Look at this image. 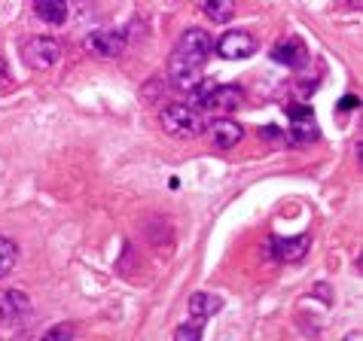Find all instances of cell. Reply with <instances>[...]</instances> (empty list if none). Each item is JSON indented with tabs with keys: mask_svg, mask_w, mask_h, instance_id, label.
<instances>
[{
	"mask_svg": "<svg viewBox=\"0 0 363 341\" xmlns=\"http://www.w3.org/2000/svg\"><path fill=\"white\" fill-rule=\"evenodd\" d=\"M214 55V40L201 28H189L180 34L174 52L168 58V79L177 88H196L201 67L208 64V58Z\"/></svg>",
	"mask_w": 363,
	"mask_h": 341,
	"instance_id": "obj_1",
	"label": "cell"
},
{
	"mask_svg": "<svg viewBox=\"0 0 363 341\" xmlns=\"http://www.w3.org/2000/svg\"><path fill=\"white\" fill-rule=\"evenodd\" d=\"M159 122H162L165 132L177 140H193L205 132V116L189 104H168L162 113H159Z\"/></svg>",
	"mask_w": 363,
	"mask_h": 341,
	"instance_id": "obj_2",
	"label": "cell"
},
{
	"mask_svg": "<svg viewBox=\"0 0 363 341\" xmlns=\"http://www.w3.org/2000/svg\"><path fill=\"white\" fill-rule=\"evenodd\" d=\"M241 88L238 86H214L205 83L193 92V107L196 110H211V113H229L241 104Z\"/></svg>",
	"mask_w": 363,
	"mask_h": 341,
	"instance_id": "obj_3",
	"label": "cell"
},
{
	"mask_svg": "<svg viewBox=\"0 0 363 341\" xmlns=\"http://www.w3.org/2000/svg\"><path fill=\"white\" fill-rule=\"evenodd\" d=\"M83 49L92 58H101V62L119 58L128 49V31L125 28H101V31L89 34L83 40Z\"/></svg>",
	"mask_w": 363,
	"mask_h": 341,
	"instance_id": "obj_4",
	"label": "cell"
},
{
	"mask_svg": "<svg viewBox=\"0 0 363 341\" xmlns=\"http://www.w3.org/2000/svg\"><path fill=\"white\" fill-rule=\"evenodd\" d=\"M22 58L31 70H49L62 58V46H58V40H52V37H31L22 49Z\"/></svg>",
	"mask_w": 363,
	"mask_h": 341,
	"instance_id": "obj_5",
	"label": "cell"
},
{
	"mask_svg": "<svg viewBox=\"0 0 363 341\" xmlns=\"http://www.w3.org/2000/svg\"><path fill=\"white\" fill-rule=\"evenodd\" d=\"M31 299L22 289H4L0 293V326L13 329L18 323H25L28 317H31Z\"/></svg>",
	"mask_w": 363,
	"mask_h": 341,
	"instance_id": "obj_6",
	"label": "cell"
},
{
	"mask_svg": "<svg viewBox=\"0 0 363 341\" xmlns=\"http://www.w3.org/2000/svg\"><path fill=\"white\" fill-rule=\"evenodd\" d=\"M257 40L250 37L247 31H226L223 37L217 40V55L229 58V62H238V58H250L257 55Z\"/></svg>",
	"mask_w": 363,
	"mask_h": 341,
	"instance_id": "obj_7",
	"label": "cell"
},
{
	"mask_svg": "<svg viewBox=\"0 0 363 341\" xmlns=\"http://www.w3.org/2000/svg\"><path fill=\"white\" fill-rule=\"evenodd\" d=\"M290 116V140L294 144H311L318 140V125H315V110L311 107H287Z\"/></svg>",
	"mask_w": 363,
	"mask_h": 341,
	"instance_id": "obj_8",
	"label": "cell"
},
{
	"mask_svg": "<svg viewBox=\"0 0 363 341\" xmlns=\"http://www.w3.org/2000/svg\"><path fill=\"white\" fill-rule=\"evenodd\" d=\"M205 132H208L211 144H214L217 149H232V146L241 144V137H245V128L229 116H220V119H214V122H205Z\"/></svg>",
	"mask_w": 363,
	"mask_h": 341,
	"instance_id": "obj_9",
	"label": "cell"
},
{
	"mask_svg": "<svg viewBox=\"0 0 363 341\" xmlns=\"http://www.w3.org/2000/svg\"><path fill=\"white\" fill-rule=\"evenodd\" d=\"M311 247V238L308 235H294V238H272L269 241V250L272 256L281 259V262H302Z\"/></svg>",
	"mask_w": 363,
	"mask_h": 341,
	"instance_id": "obj_10",
	"label": "cell"
},
{
	"mask_svg": "<svg viewBox=\"0 0 363 341\" xmlns=\"http://www.w3.org/2000/svg\"><path fill=\"white\" fill-rule=\"evenodd\" d=\"M308 58V49L302 40L290 37V40H281V43H275V49H272V62L284 64V67H302Z\"/></svg>",
	"mask_w": 363,
	"mask_h": 341,
	"instance_id": "obj_11",
	"label": "cell"
},
{
	"mask_svg": "<svg viewBox=\"0 0 363 341\" xmlns=\"http://www.w3.org/2000/svg\"><path fill=\"white\" fill-rule=\"evenodd\" d=\"M220 308H223V299L214 296V293H193V296H189V314H193L199 323L211 320Z\"/></svg>",
	"mask_w": 363,
	"mask_h": 341,
	"instance_id": "obj_12",
	"label": "cell"
},
{
	"mask_svg": "<svg viewBox=\"0 0 363 341\" xmlns=\"http://www.w3.org/2000/svg\"><path fill=\"white\" fill-rule=\"evenodd\" d=\"M34 9L46 25H65L67 22V0H34Z\"/></svg>",
	"mask_w": 363,
	"mask_h": 341,
	"instance_id": "obj_13",
	"label": "cell"
},
{
	"mask_svg": "<svg viewBox=\"0 0 363 341\" xmlns=\"http://www.w3.org/2000/svg\"><path fill=\"white\" fill-rule=\"evenodd\" d=\"M199 4L205 9V16L217 25L232 22V16H235V0H199Z\"/></svg>",
	"mask_w": 363,
	"mask_h": 341,
	"instance_id": "obj_14",
	"label": "cell"
},
{
	"mask_svg": "<svg viewBox=\"0 0 363 341\" xmlns=\"http://www.w3.org/2000/svg\"><path fill=\"white\" fill-rule=\"evenodd\" d=\"M16 259H18L16 241H13V238H6V235H0V280H6L9 274H13Z\"/></svg>",
	"mask_w": 363,
	"mask_h": 341,
	"instance_id": "obj_15",
	"label": "cell"
},
{
	"mask_svg": "<svg viewBox=\"0 0 363 341\" xmlns=\"http://www.w3.org/2000/svg\"><path fill=\"white\" fill-rule=\"evenodd\" d=\"M174 338H177V341H199V338H201V323H196V326H189V323L177 326V329H174Z\"/></svg>",
	"mask_w": 363,
	"mask_h": 341,
	"instance_id": "obj_16",
	"label": "cell"
},
{
	"mask_svg": "<svg viewBox=\"0 0 363 341\" xmlns=\"http://www.w3.org/2000/svg\"><path fill=\"white\" fill-rule=\"evenodd\" d=\"M74 335H77V329H74V326H67V323H58V326H52V329H46V338H49V341H58V338L70 341Z\"/></svg>",
	"mask_w": 363,
	"mask_h": 341,
	"instance_id": "obj_17",
	"label": "cell"
},
{
	"mask_svg": "<svg viewBox=\"0 0 363 341\" xmlns=\"http://www.w3.org/2000/svg\"><path fill=\"white\" fill-rule=\"evenodd\" d=\"M354 107H357L354 95H345V98H342V104H339V110H354Z\"/></svg>",
	"mask_w": 363,
	"mask_h": 341,
	"instance_id": "obj_18",
	"label": "cell"
},
{
	"mask_svg": "<svg viewBox=\"0 0 363 341\" xmlns=\"http://www.w3.org/2000/svg\"><path fill=\"white\" fill-rule=\"evenodd\" d=\"M315 296L320 299V302H330V289H327L324 284H318V287H315Z\"/></svg>",
	"mask_w": 363,
	"mask_h": 341,
	"instance_id": "obj_19",
	"label": "cell"
},
{
	"mask_svg": "<svg viewBox=\"0 0 363 341\" xmlns=\"http://www.w3.org/2000/svg\"><path fill=\"white\" fill-rule=\"evenodd\" d=\"M6 79H9V67H6L4 58H0V83H6Z\"/></svg>",
	"mask_w": 363,
	"mask_h": 341,
	"instance_id": "obj_20",
	"label": "cell"
},
{
	"mask_svg": "<svg viewBox=\"0 0 363 341\" xmlns=\"http://www.w3.org/2000/svg\"><path fill=\"white\" fill-rule=\"evenodd\" d=\"M83 4H89V0H83Z\"/></svg>",
	"mask_w": 363,
	"mask_h": 341,
	"instance_id": "obj_21",
	"label": "cell"
}]
</instances>
